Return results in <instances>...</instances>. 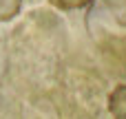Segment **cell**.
<instances>
[{"mask_svg":"<svg viewBox=\"0 0 126 119\" xmlns=\"http://www.w3.org/2000/svg\"><path fill=\"white\" fill-rule=\"evenodd\" d=\"M109 113L113 119H126V84H120L109 95Z\"/></svg>","mask_w":126,"mask_h":119,"instance_id":"1","label":"cell"},{"mask_svg":"<svg viewBox=\"0 0 126 119\" xmlns=\"http://www.w3.org/2000/svg\"><path fill=\"white\" fill-rule=\"evenodd\" d=\"M22 0H0V22H9L20 13Z\"/></svg>","mask_w":126,"mask_h":119,"instance_id":"2","label":"cell"},{"mask_svg":"<svg viewBox=\"0 0 126 119\" xmlns=\"http://www.w3.org/2000/svg\"><path fill=\"white\" fill-rule=\"evenodd\" d=\"M55 9H62V11H75V9H84L89 7L93 0H49Z\"/></svg>","mask_w":126,"mask_h":119,"instance_id":"3","label":"cell"}]
</instances>
